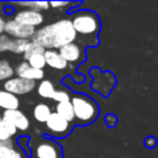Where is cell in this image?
I'll return each mask as SVG.
<instances>
[{
	"label": "cell",
	"instance_id": "6da1fadb",
	"mask_svg": "<svg viewBox=\"0 0 158 158\" xmlns=\"http://www.w3.org/2000/svg\"><path fill=\"white\" fill-rule=\"evenodd\" d=\"M77 40V33L70 19H60L52 23L36 30L32 41L42 46L44 49L58 51L65 44L73 43Z\"/></svg>",
	"mask_w": 158,
	"mask_h": 158
},
{
	"label": "cell",
	"instance_id": "7a4b0ae2",
	"mask_svg": "<svg viewBox=\"0 0 158 158\" xmlns=\"http://www.w3.org/2000/svg\"><path fill=\"white\" fill-rule=\"evenodd\" d=\"M77 36L84 37V43L96 46L99 43L98 35L101 28L99 16L91 10H78L69 17Z\"/></svg>",
	"mask_w": 158,
	"mask_h": 158
},
{
	"label": "cell",
	"instance_id": "3957f363",
	"mask_svg": "<svg viewBox=\"0 0 158 158\" xmlns=\"http://www.w3.org/2000/svg\"><path fill=\"white\" fill-rule=\"evenodd\" d=\"M70 102L74 110L75 120H78L80 123H90L99 115V106L90 96L81 94L74 95L70 98Z\"/></svg>",
	"mask_w": 158,
	"mask_h": 158
},
{
	"label": "cell",
	"instance_id": "277c9868",
	"mask_svg": "<svg viewBox=\"0 0 158 158\" xmlns=\"http://www.w3.org/2000/svg\"><path fill=\"white\" fill-rule=\"evenodd\" d=\"M5 35H7L9 37L14 38V40H27L31 41L32 37L36 33V28L35 27H30L26 25H22L20 22H17L14 19L6 20V25H5Z\"/></svg>",
	"mask_w": 158,
	"mask_h": 158
},
{
	"label": "cell",
	"instance_id": "5b68a950",
	"mask_svg": "<svg viewBox=\"0 0 158 158\" xmlns=\"http://www.w3.org/2000/svg\"><path fill=\"white\" fill-rule=\"evenodd\" d=\"M46 130L51 136L64 137L70 132V122H68L56 111H53L46 121Z\"/></svg>",
	"mask_w": 158,
	"mask_h": 158
},
{
	"label": "cell",
	"instance_id": "8992f818",
	"mask_svg": "<svg viewBox=\"0 0 158 158\" xmlns=\"http://www.w3.org/2000/svg\"><path fill=\"white\" fill-rule=\"evenodd\" d=\"M36 86H37L36 81L22 79L19 77H12V78L5 80V83H4V90H6L16 96L28 94V93L33 91V89Z\"/></svg>",
	"mask_w": 158,
	"mask_h": 158
},
{
	"label": "cell",
	"instance_id": "52a82bcc",
	"mask_svg": "<svg viewBox=\"0 0 158 158\" xmlns=\"http://www.w3.org/2000/svg\"><path fill=\"white\" fill-rule=\"evenodd\" d=\"M93 75H94V81H93L94 90L99 91L104 96H107L110 94V91L112 90V88L115 86V84H116L115 75L111 74L110 72L101 73L99 70H95Z\"/></svg>",
	"mask_w": 158,
	"mask_h": 158
},
{
	"label": "cell",
	"instance_id": "ba28073f",
	"mask_svg": "<svg viewBox=\"0 0 158 158\" xmlns=\"http://www.w3.org/2000/svg\"><path fill=\"white\" fill-rule=\"evenodd\" d=\"M35 156L36 158H62V151L56 142L51 139H43L37 143L35 148Z\"/></svg>",
	"mask_w": 158,
	"mask_h": 158
},
{
	"label": "cell",
	"instance_id": "9c48e42d",
	"mask_svg": "<svg viewBox=\"0 0 158 158\" xmlns=\"http://www.w3.org/2000/svg\"><path fill=\"white\" fill-rule=\"evenodd\" d=\"M14 20H16L17 22H20L22 25H26V26L36 28L37 26L43 23L44 17H43L42 12H37V11L23 9V10H19V11L15 12Z\"/></svg>",
	"mask_w": 158,
	"mask_h": 158
},
{
	"label": "cell",
	"instance_id": "30bf717a",
	"mask_svg": "<svg viewBox=\"0 0 158 158\" xmlns=\"http://www.w3.org/2000/svg\"><path fill=\"white\" fill-rule=\"evenodd\" d=\"M2 120L11 123L17 128V131H26L30 127L28 117L21 110H5L2 112Z\"/></svg>",
	"mask_w": 158,
	"mask_h": 158
},
{
	"label": "cell",
	"instance_id": "8fae6325",
	"mask_svg": "<svg viewBox=\"0 0 158 158\" xmlns=\"http://www.w3.org/2000/svg\"><path fill=\"white\" fill-rule=\"evenodd\" d=\"M59 54L63 57V59L67 63H77V62H81L85 57L84 54V49L80 44L73 42L69 44L63 46L62 48L58 49Z\"/></svg>",
	"mask_w": 158,
	"mask_h": 158
},
{
	"label": "cell",
	"instance_id": "7c38bea8",
	"mask_svg": "<svg viewBox=\"0 0 158 158\" xmlns=\"http://www.w3.org/2000/svg\"><path fill=\"white\" fill-rule=\"evenodd\" d=\"M15 73L16 77L22 78V79H27V80H42L44 77V72L41 69H35L32 68L26 60L19 63L15 68Z\"/></svg>",
	"mask_w": 158,
	"mask_h": 158
},
{
	"label": "cell",
	"instance_id": "4fadbf2b",
	"mask_svg": "<svg viewBox=\"0 0 158 158\" xmlns=\"http://www.w3.org/2000/svg\"><path fill=\"white\" fill-rule=\"evenodd\" d=\"M44 59H46V65L57 70H63L68 67V63L63 59V57L56 49H46Z\"/></svg>",
	"mask_w": 158,
	"mask_h": 158
},
{
	"label": "cell",
	"instance_id": "5bb4252c",
	"mask_svg": "<svg viewBox=\"0 0 158 158\" xmlns=\"http://www.w3.org/2000/svg\"><path fill=\"white\" fill-rule=\"evenodd\" d=\"M20 106V99L19 96L0 89V109L5 110H17Z\"/></svg>",
	"mask_w": 158,
	"mask_h": 158
},
{
	"label": "cell",
	"instance_id": "9a60e30c",
	"mask_svg": "<svg viewBox=\"0 0 158 158\" xmlns=\"http://www.w3.org/2000/svg\"><path fill=\"white\" fill-rule=\"evenodd\" d=\"M0 158H23L21 149L15 147L12 139L0 141Z\"/></svg>",
	"mask_w": 158,
	"mask_h": 158
},
{
	"label": "cell",
	"instance_id": "2e32d148",
	"mask_svg": "<svg viewBox=\"0 0 158 158\" xmlns=\"http://www.w3.org/2000/svg\"><path fill=\"white\" fill-rule=\"evenodd\" d=\"M11 6H20V7H26L27 10L42 12L49 9V2L48 1H20V2H11Z\"/></svg>",
	"mask_w": 158,
	"mask_h": 158
},
{
	"label": "cell",
	"instance_id": "e0dca14e",
	"mask_svg": "<svg viewBox=\"0 0 158 158\" xmlns=\"http://www.w3.org/2000/svg\"><path fill=\"white\" fill-rule=\"evenodd\" d=\"M36 88H37L38 95L41 98H43V99H52L54 93H56L54 84L51 80H48V79H42Z\"/></svg>",
	"mask_w": 158,
	"mask_h": 158
},
{
	"label": "cell",
	"instance_id": "ac0fdd59",
	"mask_svg": "<svg viewBox=\"0 0 158 158\" xmlns=\"http://www.w3.org/2000/svg\"><path fill=\"white\" fill-rule=\"evenodd\" d=\"M51 114H52L51 107L44 102H40L33 107V117L37 122L46 123V121L48 120Z\"/></svg>",
	"mask_w": 158,
	"mask_h": 158
},
{
	"label": "cell",
	"instance_id": "d6986e66",
	"mask_svg": "<svg viewBox=\"0 0 158 158\" xmlns=\"http://www.w3.org/2000/svg\"><path fill=\"white\" fill-rule=\"evenodd\" d=\"M56 112L59 116H62L64 120H67L68 122H72L73 120H75L74 110H73V106H72V102L70 101L57 104L56 105Z\"/></svg>",
	"mask_w": 158,
	"mask_h": 158
},
{
	"label": "cell",
	"instance_id": "ffe728a7",
	"mask_svg": "<svg viewBox=\"0 0 158 158\" xmlns=\"http://www.w3.org/2000/svg\"><path fill=\"white\" fill-rule=\"evenodd\" d=\"M16 133H17V128L2 120V122L0 123V141L11 139V137L15 136Z\"/></svg>",
	"mask_w": 158,
	"mask_h": 158
},
{
	"label": "cell",
	"instance_id": "44dd1931",
	"mask_svg": "<svg viewBox=\"0 0 158 158\" xmlns=\"http://www.w3.org/2000/svg\"><path fill=\"white\" fill-rule=\"evenodd\" d=\"M44 52H46V49H44L42 46H40L38 43H36V42H33V41L31 40V41H28L27 47H26V49H25L23 59H25V60H27L31 56L37 54V53H42V54H44Z\"/></svg>",
	"mask_w": 158,
	"mask_h": 158
},
{
	"label": "cell",
	"instance_id": "7402d4cb",
	"mask_svg": "<svg viewBox=\"0 0 158 158\" xmlns=\"http://www.w3.org/2000/svg\"><path fill=\"white\" fill-rule=\"evenodd\" d=\"M15 70L6 59H0V81L12 78Z\"/></svg>",
	"mask_w": 158,
	"mask_h": 158
},
{
	"label": "cell",
	"instance_id": "603a6c76",
	"mask_svg": "<svg viewBox=\"0 0 158 158\" xmlns=\"http://www.w3.org/2000/svg\"><path fill=\"white\" fill-rule=\"evenodd\" d=\"M26 62H27L32 68H35V69H41V70H43V68L46 67L44 54H42V53H37V54L31 56Z\"/></svg>",
	"mask_w": 158,
	"mask_h": 158
},
{
	"label": "cell",
	"instance_id": "cb8c5ba5",
	"mask_svg": "<svg viewBox=\"0 0 158 158\" xmlns=\"http://www.w3.org/2000/svg\"><path fill=\"white\" fill-rule=\"evenodd\" d=\"M27 43H28L27 40H14L12 38V42H11L9 52H12L15 54H23L25 49L27 47Z\"/></svg>",
	"mask_w": 158,
	"mask_h": 158
},
{
	"label": "cell",
	"instance_id": "d4e9b609",
	"mask_svg": "<svg viewBox=\"0 0 158 158\" xmlns=\"http://www.w3.org/2000/svg\"><path fill=\"white\" fill-rule=\"evenodd\" d=\"M52 100H54L57 104H60V102H67V101H70V96H69V93L67 90H56Z\"/></svg>",
	"mask_w": 158,
	"mask_h": 158
},
{
	"label": "cell",
	"instance_id": "484cf974",
	"mask_svg": "<svg viewBox=\"0 0 158 158\" xmlns=\"http://www.w3.org/2000/svg\"><path fill=\"white\" fill-rule=\"evenodd\" d=\"M11 42H12V38L11 37H9L5 33H1L0 35V53H4V52L10 51Z\"/></svg>",
	"mask_w": 158,
	"mask_h": 158
},
{
	"label": "cell",
	"instance_id": "4316f807",
	"mask_svg": "<svg viewBox=\"0 0 158 158\" xmlns=\"http://www.w3.org/2000/svg\"><path fill=\"white\" fill-rule=\"evenodd\" d=\"M144 146H146L148 149L156 148V146H157V138H156V136H148V137H146V139H144Z\"/></svg>",
	"mask_w": 158,
	"mask_h": 158
},
{
	"label": "cell",
	"instance_id": "83f0119b",
	"mask_svg": "<svg viewBox=\"0 0 158 158\" xmlns=\"http://www.w3.org/2000/svg\"><path fill=\"white\" fill-rule=\"evenodd\" d=\"M78 2L75 4H70L68 1H51L49 2V6L54 7V9H60V7H67V6H72V5H77Z\"/></svg>",
	"mask_w": 158,
	"mask_h": 158
},
{
	"label": "cell",
	"instance_id": "f1b7e54d",
	"mask_svg": "<svg viewBox=\"0 0 158 158\" xmlns=\"http://www.w3.org/2000/svg\"><path fill=\"white\" fill-rule=\"evenodd\" d=\"M105 122H106V125L109 127H114L117 123V117L115 115H112V114H109V115L105 116Z\"/></svg>",
	"mask_w": 158,
	"mask_h": 158
},
{
	"label": "cell",
	"instance_id": "f546056e",
	"mask_svg": "<svg viewBox=\"0 0 158 158\" xmlns=\"http://www.w3.org/2000/svg\"><path fill=\"white\" fill-rule=\"evenodd\" d=\"M5 25H6V20L2 15H0V35L5 32Z\"/></svg>",
	"mask_w": 158,
	"mask_h": 158
},
{
	"label": "cell",
	"instance_id": "4dcf8cb0",
	"mask_svg": "<svg viewBox=\"0 0 158 158\" xmlns=\"http://www.w3.org/2000/svg\"><path fill=\"white\" fill-rule=\"evenodd\" d=\"M1 122H2V115L0 114V123H1Z\"/></svg>",
	"mask_w": 158,
	"mask_h": 158
},
{
	"label": "cell",
	"instance_id": "1f68e13d",
	"mask_svg": "<svg viewBox=\"0 0 158 158\" xmlns=\"http://www.w3.org/2000/svg\"><path fill=\"white\" fill-rule=\"evenodd\" d=\"M2 7H4V4H1V2H0V10H1Z\"/></svg>",
	"mask_w": 158,
	"mask_h": 158
}]
</instances>
